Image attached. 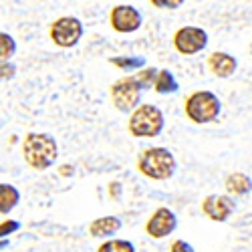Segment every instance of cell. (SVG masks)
I'll list each match as a JSON object with an SVG mask.
<instances>
[{"mask_svg": "<svg viewBox=\"0 0 252 252\" xmlns=\"http://www.w3.org/2000/svg\"><path fill=\"white\" fill-rule=\"evenodd\" d=\"M23 154L32 170H47L59 156V145L49 133H29L23 141Z\"/></svg>", "mask_w": 252, "mask_h": 252, "instance_id": "6da1fadb", "label": "cell"}, {"mask_svg": "<svg viewBox=\"0 0 252 252\" xmlns=\"http://www.w3.org/2000/svg\"><path fill=\"white\" fill-rule=\"evenodd\" d=\"M137 170L150 180H170L176 174V158L165 148H148L137 158Z\"/></svg>", "mask_w": 252, "mask_h": 252, "instance_id": "7a4b0ae2", "label": "cell"}, {"mask_svg": "<svg viewBox=\"0 0 252 252\" xmlns=\"http://www.w3.org/2000/svg\"><path fill=\"white\" fill-rule=\"evenodd\" d=\"M186 115L194 123H212L222 111V103L212 91H194L184 103Z\"/></svg>", "mask_w": 252, "mask_h": 252, "instance_id": "3957f363", "label": "cell"}, {"mask_svg": "<svg viewBox=\"0 0 252 252\" xmlns=\"http://www.w3.org/2000/svg\"><path fill=\"white\" fill-rule=\"evenodd\" d=\"M163 113L156 105H139V107L129 115L127 127L129 133L135 137H158L163 129Z\"/></svg>", "mask_w": 252, "mask_h": 252, "instance_id": "277c9868", "label": "cell"}, {"mask_svg": "<svg viewBox=\"0 0 252 252\" xmlns=\"http://www.w3.org/2000/svg\"><path fill=\"white\" fill-rule=\"evenodd\" d=\"M141 93H143V87L139 85L135 75H125L111 85V101L115 105V109L121 113H133L139 107Z\"/></svg>", "mask_w": 252, "mask_h": 252, "instance_id": "5b68a950", "label": "cell"}, {"mask_svg": "<svg viewBox=\"0 0 252 252\" xmlns=\"http://www.w3.org/2000/svg\"><path fill=\"white\" fill-rule=\"evenodd\" d=\"M49 34H51L53 43L57 47L71 49V47H75L79 43L81 36H83V23L75 16H61L51 25Z\"/></svg>", "mask_w": 252, "mask_h": 252, "instance_id": "8992f818", "label": "cell"}, {"mask_svg": "<svg viewBox=\"0 0 252 252\" xmlns=\"http://www.w3.org/2000/svg\"><path fill=\"white\" fill-rule=\"evenodd\" d=\"M208 45V32L200 27H182L174 34V47L182 55L202 53Z\"/></svg>", "mask_w": 252, "mask_h": 252, "instance_id": "52a82bcc", "label": "cell"}, {"mask_svg": "<svg viewBox=\"0 0 252 252\" xmlns=\"http://www.w3.org/2000/svg\"><path fill=\"white\" fill-rule=\"evenodd\" d=\"M109 23L117 32H135L141 27V14L131 4H117L111 8Z\"/></svg>", "mask_w": 252, "mask_h": 252, "instance_id": "ba28073f", "label": "cell"}, {"mask_svg": "<svg viewBox=\"0 0 252 252\" xmlns=\"http://www.w3.org/2000/svg\"><path fill=\"white\" fill-rule=\"evenodd\" d=\"M178 226V218L176 214L172 212L170 208H158L156 212L152 214V218L148 220V224H145V232H148L152 238H165L170 236L174 230Z\"/></svg>", "mask_w": 252, "mask_h": 252, "instance_id": "9c48e42d", "label": "cell"}, {"mask_svg": "<svg viewBox=\"0 0 252 252\" xmlns=\"http://www.w3.org/2000/svg\"><path fill=\"white\" fill-rule=\"evenodd\" d=\"M234 210H236V204L228 196L210 194L202 202V212L214 222H226L230 216H232Z\"/></svg>", "mask_w": 252, "mask_h": 252, "instance_id": "30bf717a", "label": "cell"}, {"mask_svg": "<svg viewBox=\"0 0 252 252\" xmlns=\"http://www.w3.org/2000/svg\"><path fill=\"white\" fill-rule=\"evenodd\" d=\"M208 67L210 71H212L216 77L220 79H228V77H232L238 69V61L232 57V55H228V53H212L208 57Z\"/></svg>", "mask_w": 252, "mask_h": 252, "instance_id": "8fae6325", "label": "cell"}, {"mask_svg": "<svg viewBox=\"0 0 252 252\" xmlns=\"http://www.w3.org/2000/svg\"><path fill=\"white\" fill-rule=\"evenodd\" d=\"M119 230H121V220L117 216H103V218H97L89 224V232L95 238L111 236V234L119 232Z\"/></svg>", "mask_w": 252, "mask_h": 252, "instance_id": "7c38bea8", "label": "cell"}, {"mask_svg": "<svg viewBox=\"0 0 252 252\" xmlns=\"http://www.w3.org/2000/svg\"><path fill=\"white\" fill-rule=\"evenodd\" d=\"M252 190V180L242 174V172H234L226 178V192L230 196H246Z\"/></svg>", "mask_w": 252, "mask_h": 252, "instance_id": "4fadbf2b", "label": "cell"}, {"mask_svg": "<svg viewBox=\"0 0 252 252\" xmlns=\"http://www.w3.org/2000/svg\"><path fill=\"white\" fill-rule=\"evenodd\" d=\"M18 202H20V194L16 188L10 184H0V212H2V216L12 212Z\"/></svg>", "mask_w": 252, "mask_h": 252, "instance_id": "5bb4252c", "label": "cell"}, {"mask_svg": "<svg viewBox=\"0 0 252 252\" xmlns=\"http://www.w3.org/2000/svg\"><path fill=\"white\" fill-rule=\"evenodd\" d=\"M156 93L159 95H165V93H176L178 91V81L174 77L172 71H167V69H161L159 75H158V81H156Z\"/></svg>", "mask_w": 252, "mask_h": 252, "instance_id": "9a60e30c", "label": "cell"}, {"mask_svg": "<svg viewBox=\"0 0 252 252\" xmlns=\"http://www.w3.org/2000/svg\"><path fill=\"white\" fill-rule=\"evenodd\" d=\"M111 65L119 67L121 71H127V73H133V71L139 73L141 69H145V57H113Z\"/></svg>", "mask_w": 252, "mask_h": 252, "instance_id": "2e32d148", "label": "cell"}, {"mask_svg": "<svg viewBox=\"0 0 252 252\" xmlns=\"http://www.w3.org/2000/svg\"><path fill=\"white\" fill-rule=\"evenodd\" d=\"M97 252H135V246L129 240H119V238H111L105 240Z\"/></svg>", "mask_w": 252, "mask_h": 252, "instance_id": "e0dca14e", "label": "cell"}, {"mask_svg": "<svg viewBox=\"0 0 252 252\" xmlns=\"http://www.w3.org/2000/svg\"><path fill=\"white\" fill-rule=\"evenodd\" d=\"M158 75H159V71H158V69L145 67V69H141L139 73H135V79L139 81V85H141L143 89H152V87H156Z\"/></svg>", "mask_w": 252, "mask_h": 252, "instance_id": "ac0fdd59", "label": "cell"}, {"mask_svg": "<svg viewBox=\"0 0 252 252\" xmlns=\"http://www.w3.org/2000/svg\"><path fill=\"white\" fill-rule=\"evenodd\" d=\"M14 51H16L14 38L8 32H2V34H0V57H2V63L10 61V57L14 55Z\"/></svg>", "mask_w": 252, "mask_h": 252, "instance_id": "d6986e66", "label": "cell"}, {"mask_svg": "<svg viewBox=\"0 0 252 252\" xmlns=\"http://www.w3.org/2000/svg\"><path fill=\"white\" fill-rule=\"evenodd\" d=\"M18 228H20V222H16V220H10V218H4V220H2V224H0V236H2V238H6L8 234L16 232Z\"/></svg>", "mask_w": 252, "mask_h": 252, "instance_id": "ffe728a7", "label": "cell"}, {"mask_svg": "<svg viewBox=\"0 0 252 252\" xmlns=\"http://www.w3.org/2000/svg\"><path fill=\"white\" fill-rule=\"evenodd\" d=\"M184 2L182 0H170V2H167V0H152V6H158V8H180Z\"/></svg>", "mask_w": 252, "mask_h": 252, "instance_id": "44dd1931", "label": "cell"}, {"mask_svg": "<svg viewBox=\"0 0 252 252\" xmlns=\"http://www.w3.org/2000/svg\"><path fill=\"white\" fill-rule=\"evenodd\" d=\"M170 252H196V250L192 248V244H188L186 240H176V242L172 244Z\"/></svg>", "mask_w": 252, "mask_h": 252, "instance_id": "7402d4cb", "label": "cell"}, {"mask_svg": "<svg viewBox=\"0 0 252 252\" xmlns=\"http://www.w3.org/2000/svg\"><path fill=\"white\" fill-rule=\"evenodd\" d=\"M2 79H12L14 77V67L10 65V63H2V75H0Z\"/></svg>", "mask_w": 252, "mask_h": 252, "instance_id": "603a6c76", "label": "cell"}, {"mask_svg": "<svg viewBox=\"0 0 252 252\" xmlns=\"http://www.w3.org/2000/svg\"><path fill=\"white\" fill-rule=\"evenodd\" d=\"M117 190H119V184L113 182V184H111V196H117Z\"/></svg>", "mask_w": 252, "mask_h": 252, "instance_id": "cb8c5ba5", "label": "cell"}, {"mask_svg": "<svg viewBox=\"0 0 252 252\" xmlns=\"http://www.w3.org/2000/svg\"><path fill=\"white\" fill-rule=\"evenodd\" d=\"M69 170H71L69 165H63V167H61V174H63V176H67V174H69Z\"/></svg>", "mask_w": 252, "mask_h": 252, "instance_id": "d4e9b609", "label": "cell"}, {"mask_svg": "<svg viewBox=\"0 0 252 252\" xmlns=\"http://www.w3.org/2000/svg\"><path fill=\"white\" fill-rule=\"evenodd\" d=\"M250 53H252V45H250Z\"/></svg>", "mask_w": 252, "mask_h": 252, "instance_id": "484cf974", "label": "cell"}]
</instances>
